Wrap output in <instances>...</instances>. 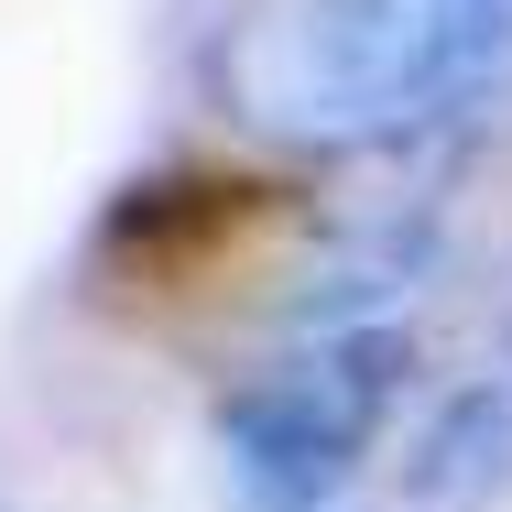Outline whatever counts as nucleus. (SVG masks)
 <instances>
[{"instance_id":"1","label":"nucleus","mask_w":512,"mask_h":512,"mask_svg":"<svg viewBox=\"0 0 512 512\" xmlns=\"http://www.w3.org/2000/svg\"><path fill=\"white\" fill-rule=\"evenodd\" d=\"M393 404V338L371 327H338L316 360L295 371H262L240 404H229V502L240 512H316L338 491L349 447L382 425Z\"/></svg>"}]
</instances>
